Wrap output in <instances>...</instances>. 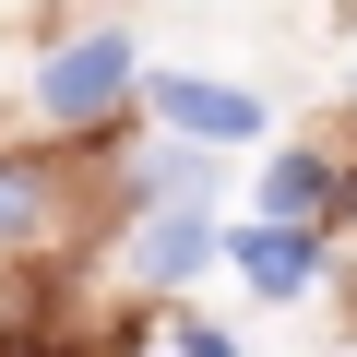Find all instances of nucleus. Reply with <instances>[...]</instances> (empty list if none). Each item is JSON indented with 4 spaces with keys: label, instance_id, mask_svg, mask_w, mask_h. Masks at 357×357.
I'll list each match as a JSON object with an SVG mask.
<instances>
[{
    "label": "nucleus",
    "instance_id": "1",
    "mask_svg": "<svg viewBox=\"0 0 357 357\" xmlns=\"http://www.w3.org/2000/svg\"><path fill=\"white\" fill-rule=\"evenodd\" d=\"M131 96H143V60H131V36H119V24L72 36V48L36 72V107H48V131H72V143H96Z\"/></svg>",
    "mask_w": 357,
    "mask_h": 357
},
{
    "label": "nucleus",
    "instance_id": "2",
    "mask_svg": "<svg viewBox=\"0 0 357 357\" xmlns=\"http://www.w3.org/2000/svg\"><path fill=\"white\" fill-rule=\"evenodd\" d=\"M215 262H227L250 298H274V310H286V298H310V286H321L333 227H262V215H250V227H227V238H215Z\"/></svg>",
    "mask_w": 357,
    "mask_h": 357
},
{
    "label": "nucleus",
    "instance_id": "3",
    "mask_svg": "<svg viewBox=\"0 0 357 357\" xmlns=\"http://www.w3.org/2000/svg\"><path fill=\"white\" fill-rule=\"evenodd\" d=\"M143 107L178 131V143H262V96L250 84H215V72H143Z\"/></svg>",
    "mask_w": 357,
    "mask_h": 357
},
{
    "label": "nucleus",
    "instance_id": "4",
    "mask_svg": "<svg viewBox=\"0 0 357 357\" xmlns=\"http://www.w3.org/2000/svg\"><path fill=\"white\" fill-rule=\"evenodd\" d=\"M262 227H357L345 155H321V143H286V155L262 167Z\"/></svg>",
    "mask_w": 357,
    "mask_h": 357
},
{
    "label": "nucleus",
    "instance_id": "5",
    "mask_svg": "<svg viewBox=\"0 0 357 357\" xmlns=\"http://www.w3.org/2000/svg\"><path fill=\"white\" fill-rule=\"evenodd\" d=\"M215 191H227V167H215V143H155L131 178H119V203H143V215H215Z\"/></svg>",
    "mask_w": 357,
    "mask_h": 357
},
{
    "label": "nucleus",
    "instance_id": "6",
    "mask_svg": "<svg viewBox=\"0 0 357 357\" xmlns=\"http://www.w3.org/2000/svg\"><path fill=\"white\" fill-rule=\"evenodd\" d=\"M72 215H60V167L48 155H0V250H36V238H60Z\"/></svg>",
    "mask_w": 357,
    "mask_h": 357
},
{
    "label": "nucleus",
    "instance_id": "7",
    "mask_svg": "<svg viewBox=\"0 0 357 357\" xmlns=\"http://www.w3.org/2000/svg\"><path fill=\"white\" fill-rule=\"evenodd\" d=\"M203 262H215V215H143L131 227V274L143 286H191Z\"/></svg>",
    "mask_w": 357,
    "mask_h": 357
},
{
    "label": "nucleus",
    "instance_id": "8",
    "mask_svg": "<svg viewBox=\"0 0 357 357\" xmlns=\"http://www.w3.org/2000/svg\"><path fill=\"white\" fill-rule=\"evenodd\" d=\"M167 345L178 357H238V333H215V321H167Z\"/></svg>",
    "mask_w": 357,
    "mask_h": 357
}]
</instances>
